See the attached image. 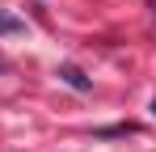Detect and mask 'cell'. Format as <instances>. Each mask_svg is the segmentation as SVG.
<instances>
[{"mask_svg": "<svg viewBox=\"0 0 156 152\" xmlns=\"http://www.w3.org/2000/svg\"><path fill=\"white\" fill-rule=\"evenodd\" d=\"M59 76H63V85H72L76 93H89V89H93V80H89L84 72H80L76 63H63V68H59Z\"/></svg>", "mask_w": 156, "mask_h": 152, "instance_id": "1", "label": "cell"}, {"mask_svg": "<svg viewBox=\"0 0 156 152\" xmlns=\"http://www.w3.org/2000/svg\"><path fill=\"white\" fill-rule=\"evenodd\" d=\"M152 110H156V106H152Z\"/></svg>", "mask_w": 156, "mask_h": 152, "instance_id": "3", "label": "cell"}, {"mask_svg": "<svg viewBox=\"0 0 156 152\" xmlns=\"http://www.w3.org/2000/svg\"><path fill=\"white\" fill-rule=\"evenodd\" d=\"M0 34H21V21H17V17H4V13H0Z\"/></svg>", "mask_w": 156, "mask_h": 152, "instance_id": "2", "label": "cell"}]
</instances>
